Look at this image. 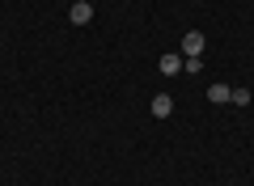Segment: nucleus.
Returning a JSON list of instances; mask_svg holds the SVG:
<instances>
[{"mask_svg":"<svg viewBox=\"0 0 254 186\" xmlns=\"http://www.w3.org/2000/svg\"><path fill=\"white\" fill-rule=\"evenodd\" d=\"M199 55H203V34L199 30L182 34V60H199Z\"/></svg>","mask_w":254,"mask_h":186,"instance_id":"f257e3e1","label":"nucleus"},{"mask_svg":"<svg viewBox=\"0 0 254 186\" xmlns=\"http://www.w3.org/2000/svg\"><path fill=\"white\" fill-rule=\"evenodd\" d=\"M68 17H72V26H89V21H93V4H89V0H76Z\"/></svg>","mask_w":254,"mask_h":186,"instance_id":"f03ea898","label":"nucleus"},{"mask_svg":"<svg viewBox=\"0 0 254 186\" xmlns=\"http://www.w3.org/2000/svg\"><path fill=\"white\" fill-rule=\"evenodd\" d=\"M153 115L157 119H170L174 115V98H170V93H157V98H153Z\"/></svg>","mask_w":254,"mask_h":186,"instance_id":"7ed1b4c3","label":"nucleus"},{"mask_svg":"<svg viewBox=\"0 0 254 186\" xmlns=\"http://www.w3.org/2000/svg\"><path fill=\"white\" fill-rule=\"evenodd\" d=\"M182 72V55H161V76H178Z\"/></svg>","mask_w":254,"mask_h":186,"instance_id":"20e7f679","label":"nucleus"},{"mask_svg":"<svg viewBox=\"0 0 254 186\" xmlns=\"http://www.w3.org/2000/svg\"><path fill=\"white\" fill-rule=\"evenodd\" d=\"M229 98H233V89H229V85H212L208 89V102H216V106H225Z\"/></svg>","mask_w":254,"mask_h":186,"instance_id":"39448f33","label":"nucleus"},{"mask_svg":"<svg viewBox=\"0 0 254 186\" xmlns=\"http://www.w3.org/2000/svg\"><path fill=\"white\" fill-rule=\"evenodd\" d=\"M229 102H233V106H250V89H233V98H229Z\"/></svg>","mask_w":254,"mask_h":186,"instance_id":"423d86ee","label":"nucleus"}]
</instances>
